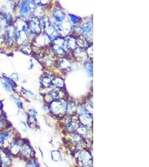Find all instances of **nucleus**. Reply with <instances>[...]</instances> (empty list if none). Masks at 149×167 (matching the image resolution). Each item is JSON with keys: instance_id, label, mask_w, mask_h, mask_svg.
<instances>
[{"instance_id": "obj_1", "label": "nucleus", "mask_w": 149, "mask_h": 167, "mask_svg": "<svg viewBox=\"0 0 149 167\" xmlns=\"http://www.w3.org/2000/svg\"><path fill=\"white\" fill-rule=\"evenodd\" d=\"M66 105L62 100H56L52 103L50 109L56 114L65 113Z\"/></svg>"}, {"instance_id": "obj_2", "label": "nucleus", "mask_w": 149, "mask_h": 167, "mask_svg": "<svg viewBox=\"0 0 149 167\" xmlns=\"http://www.w3.org/2000/svg\"><path fill=\"white\" fill-rule=\"evenodd\" d=\"M74 55L77 58L82 60L86 59L87 57V52L84 51L83 49L82 48H76L74 50Z\"/></svg>"}, {"instance_id": "obj_3", "label": "nucleus", "mask_w": 149, "mask_h": 167, "mask_svg": "<svg viewBox=\"0 0 149 167\" xmlns=\"http://www.w3.org/2000/svg\"><path fill=\"white\" fill-rule=\"evenodd\" d=\"M7 26H11L13 25L15 18L13 16V14L11 12H8L4 16Z\"/></svg>"}, {"instance_id": "obj_4", "label": "nucleus", "mask_w": 149, "mask_h": 167, "mask_svg": "<svg viewBox=\"0 0 149 167\" xmlns=\"http://www.w3.org/2000/svg\"><path fill=\"white\" fill-rule=\"evenodd\" d=\"M85 68L86 69L87 71L88 72H90V74H92V72H93V68H92V65H91L90 63H88V62H86L85 64Z\"/></svg>"}, {"instance_id": "obj_5", "label": "nucleus", "mask_w": 149, "mask_h": 167, "mask_svg": "<svg viewBox=\"0 0 149 167\" xmlns=\"http://www.w3.org/2000/svg\"><path fill=\"white\" fill-rule=\"evenodd\" d=\"M8 12H9V11H8V9H7L6 6L3 5V6H2L0 7V13H1L2 15H5Z\"/></svg>"}, {"instance_id": "obj_6", "label": "nucleus", "mask_w": 149, "mask_h": 167, "mask_svg": "<svg viewBox=\"0 0 149 167\" xmlns=\"http://www.w3.org/2000/svg\"><path fill=\"white\" fill-rule=\"evenodd\" d=\"M23 153L26 155H29L31 153V150L30 148L28 146H24L22 148Z\"/></svg>"}, {"instance_id": "obj_7", "label": "nucleus", "mask_w": 149, "mask_h": 167, "mask_svg": "<svg viewBox=\"0 0 149 167\" xmlns=\"http://www.w3.org/2000/svg\"><path fill=\"white\" fill-rule=\"evenodd\" d=\"M3 86L6 89V90H7V91H10V89H11L10 85L7 83H3Z\"/></svg>"}, {"instance_id": "obj_8", "label": "nucleus", "mask_w": 149, "mask_h": 167, "mask_svg": "<svg viewBox=\"0 0 149 167\" xmlns=\"http://www.w3.org/2000/svg\"><path fill=\"white\" fill-rule=\"evenodd\" d=\"M15 100L16 103L17 104V105L19 106V108H21L22 107V103L21 102V101L19 100V99H15Z\"/></svg>"}, {"instance_id": "obj_9", "label": "nucleus", "mask_w": 149, "mask_h": 167, "mask_svg": "<svg viewBox=\"0 0 149 167\" xmlns=\"http://www.w3.org/2000/svg\"><path fill=\"white\" fill-rule=\"evenodd\" d=\"M14 1H15V0H6V2L7 3L10 4V3H13Z\"/></svg>"}, {"instance_id": "obj_10", "label": "nucleus", "mask_w": 149, "mask_h": 167, "mask_svg": "<svg viewBox=\"0 0 149 167\" xmlns=\"http://www.w3.org/2000/svg\"><path fill=\"white\" fill-rule=\"evenodd\" d=\"M0 106H1V103H0Z\"/></svg>"}]
</instances>
